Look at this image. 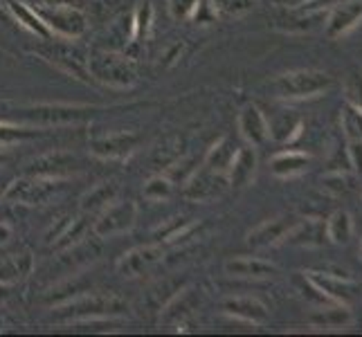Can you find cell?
Listing matches in <instances>:
<instances>
[{"mask_svg":"<svg viewBox=\"0 0 362 337\" xmlns=\"http://www.w3.org/2000/svg\"><path fill=\"white\" fill-rule=\"evenodd\" d=\"M90 77L110 88H131L137 83V74L131 61L113 52H95L88 59Z\"/></svg>","mask_w":362,"mask_h":337,"instance_id":"obj_1","label":"cell"},{"mask_svg":"<svg viewBox=\"0 0 362 337\" xmlns=\"http://www.w3.org/2000/svg\"><path fill=\"white\" fill-rule=\"evenodd\" d=\"M129 306L122 299L113 295H86L68 302L66 306L59 308L57 317L66 321H77V319H97V317H113L127 313Z\"/></svg>","mask_w":362,"mask_h":337,"instance_id":"obj_2","label":"cell"},{"mask_svg":"<svg viewBox=\"0 0 362 337\" xmlns=\"http://www.w3.org/2000/svg\"><path fill=\"white\" fill-rule=\"evenodd\" d=\"M64 189L61 178H39V176H28L23 180H16L9 184L5 194V201L11 203H25V205H43L52 198L57 191Z\"/></svg>","mask_w":362,"mask_h":337,"instance_id":"obj_3","label":"cell"},{"mask_svg":"<svg viewBox=\"0 0 362 337\" xmlns=\"http://www.w3.org/2000/svg\"><path fill=\"white\" fill-rule=\"evenodd\" d=\"M36 11L41 14V18L49 28V32L64 36V39H79V36L86 32V28H88L86 16L79 9H74L72 5L36 7Z\"/></svg>","mask_w":362,"mask_h":337,"instance_id":"obj_4","label":"cell"},{"mask_svg":"<svg viewBox=\"0 0 362 337\" xmlns=\"http://www.w3.org/2000/svg\"><path fill=\"white\" fill-rule=\"evenodd\" d=\"M137 218V205L127 201V203H110L106 209H102V214L95 220L93 232L102 239L108 236L122 234L133 227V223Z\"/></svg>","mask_w":362,"mask_h":337,"instance_id":"obj_5","label":"cell"},{"mask_svg":"<svg viewBox=\"0 0 362 337\" xmlns=\"http://www.w3.org/2000/svg\"><path fill=\"white\" fill-rule=\"evenodd\" d=\"M137 135L135 133H113L106 137H99L90 144L93 155L102 158V160H122L129 158L135 148H137Z\"/></svg>","mask_w":362,"mask_h":337,"instance_id":"obj_6","label":"cell"},{"mask_svg":"<svg viewBox=\"0 0 362 337\" xmlns=\"http://www.w3.org/2000/svg\"><path fill=\"white\" fill-rule=\"evenodd\" d=\"M77 169V158L68 153H47L32 160L28 165V176L39 178H64Z\"/></svg>","mask_w":362,"mask_h":337,"instance_id":"obj_7","label":"cell"},{"mask_svg":"<svg viewBox=\"0 0 362 337\" xmlns=\"http://www.w3.org/2000/svg\"><path fill=\"white\" fill-rule=\"evenodd\" d=\"M160 259H162V249L156 245L135 247L119 259L117 270H119V274H124V277L135 279V277H140V274H144L146 270H151Z\"/></svg>","mask_w":362,"mask_h":337,"instance_id":"obj_8","label":"cell"},{"mask_svg":"<svg viewBox=\"0 0 362 337\" xmlns=\"http://www.w3.org/2000/svg\"><path fill=\"white\" fill-rule=\"evenodd\" d=\"M86 112H90V108L83 106H36L28 108L23 112L25 119L36 122V124H68L77 122L86 117Z\"/></svg>","mask_w":362,"mask_h":337,"instance_id":"obj_9","label":"cell"},{"mask_svg":"<svg viewBox=\"0 0 362 337\" xmlns=\"http://www.w3.org/2000/svg\"><path fill=\"white\" fill-rule=\"evenodd\" d=\"M327 74H317V72H295V74H286V77L277 79V90L284 97H299L306 93H315L320 90L324 83H327Z\"/></svg>","mask_w":362,"mask_h":337,"instance_id":"obj_10","label":"cell"},{"mask_svg":"<svg viewBox=\"0 0 362 337\" xmlns=\"http://www.w3.org/2000/svg\"><path fill=\"white\" fill-rule=\"evenodd\" d=\"M214 173L216 171H211V169L196 171L185 184V198H189V201H211V198L221 196L223 180L216 178Z\"/></svg>","mask_w":362,"mask_h":337,"instance_id":"obj_11","label":"cell"},{"mask_svg":"<svg viewBox=\"0 0 362 337\" xmlns=\"http://www.w3.org/2000/svg\"><path fill=\"white\" fill-rule=\"evenodd\" d=\"M7 7L23 28L30 30L32 34H36L39 39H49V36H52L49 28L43 23L41 14L36 9H32L28 3H21V0H7Z\"/></svg>","mask_w":362,"mask_h":337,"instance_id":"obj_12","label":"cell"},{"mask_svg":"<svg viewBox=\"0 0 362 337\" xmlns=\"http://www.w3.org/2000/svg\"><path fill=\"white\" fill-rule=\"evenodd\" d=\"M239 129L245 140L252 144H261L268 137V124L255 106H247L239 115Z\"/></svg>","mask_w":362,"mask_h":337,"instance_id":"obj_13","label":"cell"},{"mask_svg":"<svg viewBox=\"0 0 362 337\" xmlns=\"http://www.w3.org/2000/svg\"><path fill=\"white\" fill-rule=\"evenodd\" d=\"M255 167H257V155L252 148H243L234 155L232 160V167H230V182L241 187L245 184L250 178L255 176Z\"/></svg>","mask_w":362,"mask_h":337,"instance_id":"obj_14","label":"cell"},{"mask_svg":"<svg viewBox=\"0 0 362 337\" xmlns=\"http://www.w3.org/2000/svg\"><path fill=\"white\" fill-rule=\"evenodd\" d=\"M115 196H117V187L113 182L97 184L95 189H90L83 196L81 207H83V211H102L115 201Z\"/></svg>","mask_w":362,"mask_h":337,"instance_id":"obj_15","label":"cell"},{"mask_svg":"<svg viewBox=\"0 0 362 337\" xmlns=\"http://www.w3.org/2000/svg\"><path fill=\"white\" fill-rule=\"evenodd\" d=\"M223 308H226V313L239 319H245V321H252V324L266 319V308L259 302H255V299H234V302H228Z\"/></svg>","mask_w":362,"mask_h":337,"instance_id":"obj_16","label":"cell"},{"mask_svg":"<svg viewBox=\"0 0 362 337\" xmlns=\"http://www.w3.org/2000/svg\"><path fill=\"white\" fill-rule=\"evenodd\" d=\"M226 270L230 274H236V277H257L259 279V277H268L274 268L259 259H234V261H228Z\"/></svg>","mask_w":362,"mask_h":337,"instance_id":"obj_17","label":"cell"},{"mask_svg":"<svg viewBox=\"0 0 362 337\" xmlns=\"http://www.w3.org/2000/svg\"><path fill=\"white\" fill-rule=\"evenodd\" d=\"M234 155H236V148L230 144V140H221V142L209 151V155H207V160H205V167L211 169V171H216V173H221V171H226V169L232 167Z\"/></svg>","mask_w":362,"mask_h":337,"instance_id":"obj_18","label":"cell"},{"mask_svg":"<svg viewBox=\"0 0 362 337\" xmlns=\"http://www.w3.org/2000/svg\"><path fill=\"white\" fill-rule=\"evenodd\" d=\"M32 270V256L30 254H21V256H9L3 266H0V279H16V277H25Z\"/></svg>","mask_w":362,"mask_h":337,"instance_id":"obj_19","label":"cell"},{"mask_svg":"<svg viewBox=\"0 0 362 337\" xmlns=\"http://www.w3.org/2000/svg\"><path fill=\"white\" fill-rule=\"evenodd\" d=\"M284 227H286V225H284L281 220H272V223L261 225V227H259L257 232L250 234V243H252V245H268V243H274L277 239H281Z\"/></svg>","mask_w":362,"mask_h":337,"instance_id":"obj_20","label":"cell"},{"mask_svg":"<svg viewBox=\"0 0 362 337\" xmlns=\"http://www.w3.org/2000/svg\"><path fill=\"white\" fill-rule=\"evenodd\" d=\"M88 232V220L86 218H77V220H72L70 225H68V230L64 232V234H59L57 236V241H54V245L59 247V249H66V247H70V245H74L79 239H83V234Z\"/></svg>","mask_w":362,"mask_h":337,"instance_id":"obj_21","label":"cell"},{"mask_svg":"<svg viewBox=\"0 0 362 337\" xmlns=\"http://www.w3.org/2000/svg\"><path fill=\"white\" fill-rule=\"evenodd\" d=\"M209 5L226 16H241L255 7V0H209Z\"/></svg>","mask_w":362,"mask_h":337,"instance_id":"obj_22","label":"cell"},{"mask_svg":"<svg viewBox=\"0 0 362 337\" xmlns=\"http://www.w3.org/2000/svg\"><path fill=\"white\" fill-rule=\"evenodd\" d=\"M171 180L167 176H156L144 184V198L148 201H165L171 196Z\"/></svg>","mask_w":362,"mask_h":337,"instance_id":"obj_23","label":"cell"},{"mask_svg":"<svg viewBox=\"0 0 362 337\" xmlns=\"http://www.w3.org/2000/svg\"><path fill=\"white\" fill-rule=\"evenodd\" d=\"M36 133L30 129H21V126H11V124H0V146L14 144V142H23L30 140Z\"/></svg>","mask_w":362,"mask_h":337,"instance_id":"obj_24","label":"cell"},{"mask_svg":"<svg viewBox=\"0 0 362 337\" xmlns=\"http://www.w3.org/2000/svg\"><path fill=\"white\" fill-rule=\"evenodd\" d=\"M151 16H153V11H151V7H148V5L137 9L135 20H133V39L135 41H140L142 36L148 34V28H151Z\"/></svg>","mask_w":362,"mask_h":337,"instance_id":"obj_25","label":"cell"},{"mask_svg":"<svg viewBox=\"0 0 362 337\" xmlns=\"http://www.w3.org/2000/svg\"><path fill=\"white\" fill-rule=\"evenodd\" d=\"M306 165V158L297 155V153H288V155H279L274 158L272 167L277 173H293L295 169H302Z\"/></svg>","mask_w":362,"mask_h":337,"instance_id":"obj_26","label":"cell"},{"mask_svg":"<svg viewBox=\"0 0 362 337\" xmlns=\"http://www.w3.org/2000/svg\"><path fill=\"white\" fill-rule=\"evenodd\" d=\"M198 7V0H169V9L173 18H189Z\"/></svg>","mask_w":362,"mask_h":337,"instance_id":"obj_27","label":"cell"},{"mask_svg":"<svg viewBox=\"0 0 362 337\" xmlns=\"http://www.w3.org/2000/svg\"><path fill=\"white\" fill-rule=\"evenodd\" d=\"M11 236V230H9V225H5V223H0V245L3 243H7V239Z\"/></svg>","mask_w":362,"mask_h":337,"instance_id":"obj_28","label":"cell"},{"mask_svg":"<svg viewBox=\"0 0 362 337\" xmlns=\"http://www.w3.org/2000/svg\"><path fill=\"white\" fill-rule=\"evenodd\" d=\"M39 7H45V5H68V0H34Z\"/></svg>","mask_w":362,"mask_h":337,"instance_id":"obj_29","label":"cell"},{"mask_svg":"<svg viewBox=\"0 0 362 337\" xmlns=\"http://www.w3.org/2000/svg\"><path fill=\"white\" fill-rule=\"evenodd\" d=\"M7 297V288H5V285H0V299H5Z\"/></svg>","mask_w":362,"mask_h":337,"instance_id":"obj_30","label":"cell"},{"mask_svg":"<svg viewBox=\"0 0 362 337\" xmlns=\"http://www.w3.org/2000/svg\"><path fill=\"white\" fill-rule=\"evenodd\" d=\"M3 160H5V155H0V162H3Z\"/></svg>","mask_w":362,"mask_h":337,"instance_id":"obj_31","label":"cell"}]
</instances>
